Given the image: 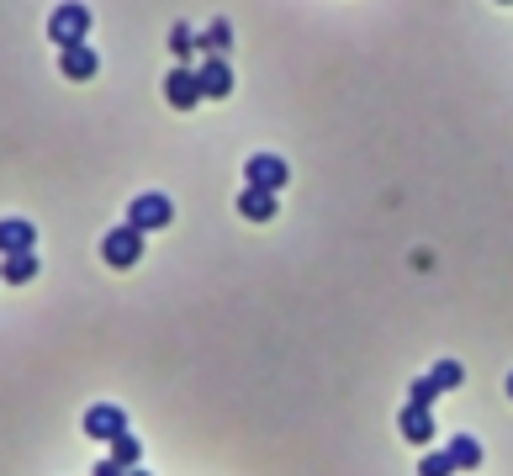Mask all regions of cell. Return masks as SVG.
Wrapping results in <instances>:
<instances>
[{
    "label": "cell",
    "mask_w": 513,
    "mask_h": 476,
    "mask_svg": "<svg viewBox=\"0 0 513 476\" xmlns=\"http://www.w3.org/2000/svg\"><path fill=\"white\" fill-rule=\"evenodd\" d=\"M48 38H53V48H80L85 38H90V6H80V0H64V6H53V16H48Z\"/></svg>",
    "instance_id": "1"
},
{
    "label": "cell",
    "mask_w": 513,
    "mask_h": 476,
    "mask_svg": "<svg viewBox=\"0 0 513 476\" xmlns=\"http://www.w3.org/2000/svg\"><path fill=\"white\" fill-rule=\"evenodd\" d=\"M143 238L149 233H138L133 223H117L112 233H101V260L112 270H133L143 260Z\"/></svg>",
    "instance_id": "2"
},
{
    "label": "cell",
    "mask_w": 513,
    "mask_h": 476,
    "mask_svg": "<svg viewBox=\"0 0 513 476\" xmlns=\"http://www.w3.org/2000/svg\"><path fill=\"white\" fill-rule=\"evenodd\" d=\"M127 223H133L138 233H154V228H170L175 223V207L164 191H143L133 207H127Z\"/></svg>",
    "instance_id": "3"
},
{
    "label": "cell",
    "mask_w": 513,
    "mask_h": 476,
    "mask_svg": "<svg viewBox=\"0 0 513 476\" xmlns=\"http://www.w3.org/2000/svg\"><path fill=\"white\" fill-rule=\"evenodd\" d=\"M164 101H170L175 112H191V106L207 101V96H201V75L191 64H175L170 75H164Z\"/></svg>",
    "instance_id": "4"
},
{
    "label": "cell",
    "mask_w": 513,
    "mask_h": 476,
    "mask_svg": "<svg viewBox=\"0 0 513 476\" xmlns=\"http://www.w3.org/2000/svg\"><path fill=\"white\" fill-rule=\"evenodd\" d=\"M85 434L101 439V445H117V439L133 434V429H127V413L117 402H96V408H85Z\"/></svg>",
    "instance_id": "5"
},
{
    "label": "cell",
    "mask_w": 513,
    "mask_h": 476,
    "mask_svg": "<svg viewBox=\"0 0 513 476\" xmlns=\"http://www.w3.org/2000/svg\"><path fill=\"white\" fill-rule=\"evenodd\" d=\"M244 180H249V186H260V191H281L286 180H291V170H286L281 154H254L244 164Z\"/></svg>",
    "instance_id": "6"
},
{
    "label": "cell",
    "mask_w": 513,
    "mask_h": 476,
    "mask_svg": "<svg viewBox=\"0 0 513 476\" xmlns=\"http://www.w3.org/2000/svg\"><path fill=\"white\" fill-rule=\"evenodd\" d=\"M38 249V228L27 223V217H0V254H32Z\"/></svg>",
    "instance_id": "7"
},
{
    "label": "cell",
    "mask_w": 513,
    "mask_h": 476,
    "mask_svg": "<svg viewBox=\"0 0 513 476\" xmlns=\"http://www.w3.org/2000/svg\"><path fill=\"white\" fill-rule=\"evenodd\" d=\"M59 75H64V80H96V75H101V53L90 48V43L64 48V53H59Z\"/></svg>",
    "instance_id": "8"
},
{
    "label": "cell",
    "mask_w": 513,
    "mask_h": 476,
    "mask_svg": "<svg viewBox=\"0 0 513 476\" xmlns=\"http://www.w3.org/2000/svg\"><path fill=\"white\" fill-rule=\"evenodd\" d=\"M196 75H201V96H207V101H228V96H233V69H228V59H201Z\"/></svg>",
    "instance_id": "9"
},
{
    "label": "cell",
    "mask_w": 513,
    "mask_h": 476,
    "mask_svg": "<svg viewBox=\"0 0 513 476\" xmlns=\"http://www.w3.org/2000/svg\"><path fill=\"white\" fill-rule=\"evenodd\" d=\"M397 424H402V439H408V445H429L434 439V408H402L397 413Z\"/></svg>",
    "instance_id": "10"
},
{
    "label": "cell",
    "mask_w": 513,
    "mask_h": 476,
    "mask_svg": "<svg viewBox=\"0 0 513 476\" xmlns=\"http://www.w3.org/2000/svg\"><path fill=\"white\" fill-rule=\"evenodd\" d=\"M238 212L249 217V223H270L281 207H276V191H260V186H244L238 191Z\"/></svg>",
    "instance_id": "11"
},
{
    "label": "cell",
    "mask_w": 513,
    "mask_h": 476,
    "mask_svg": "<svg viewBox=\"0 0 513 476\" xmlns=\"http://www.w3.org/2000/svg\"><path fill=\"white\" fill-rule=\"evenodd\" d=\"M196 43H201V53H207V59H228V48H233V27L223 22V16H217V22H212L207 32H196Z\"/></svg>",
    "instance_id": "12"
},
{
    "label": "cell",
    "mask_w": 513,
    "mask_h": 476,
    "mask_svg": "<svg viewBox=\"0 0 513 476\" xmlns=\"http://www.w3.org/2000/svg\"><path fill=\"white\" fill-rule=\"evenodd\" d=\"M445 450H450L455 471H476V466H482V439H476V434H455Z\"/></svg>",
    "instance_id": "13"
},
{
    "label": "cell",
    "mask_w": 513,
    "mask_h": 476,
    "mask_svg": "<svg viewBox=\"0 0 513 476\" xmlns=\"http://www.w3.org/2000/svg\"><path fill=\"white\" fill-rule=\"evenodd\" d=\"M0 281H6V286H27V281H38V254H11V260L0 265Z\"/></svg>",
    "instance_id": "14"
},
{
    "label": "cell",
    "mask_w": 513,
    "mask_h": 476,
    "mask_svg": "<svg viewBox=\"0 0 513 476\" xmlns=\"http://www.w3.org/2000/svg\"><path fill=\"white\" fill-rule=\"evenodd\" d=\"M112 461H117L122 471H138V466H143V439H138V434H122L117 445H112Z\"/></svg>",
    "instance_id": "15"
},
{
    "label": "cell",
    "mask_w": 513,
    "mask_h": 476,
    "mask_svg": "<svg viewBox=\"0 0 513 476\" xmlns=\"http://www.w3.org/2000/svg\"><path fill=\"white\" fill-rule=\"evenodd\" d=\"M429 381H434L439 392H455V387L466 381V371H461V360H439L434 371H429Z\"/></svg>",
    "instance_id": "16"
},
{
    "label": "cell",
    "mask_w": 513,
    "mask_h": 476,
    "mask_svg": "<svg viewBox=\"0 0 513 476\" xmlns=\"http://www.w3.org/2000/svg\"><path fill=\"white\" fill-rule=\"evenodd\" d=\"M196 48H201V43H196V32H191L186 22H175V27H170V53H175L180 64H191V53H196Z\"/></svg>",
    "instance_id": "17"
},
{
    "label": "cell",
    "mask_w": 513,
    "mask_h": 476,
    "mask_svg": "<svg viewBox=\"0 0 513 476\" xmlns=\"http://www.w3.org/2000/svg\"><path fill=\"white\" fill-rule=\"evenodd\" d=\"M450 471H455L450 450H434V455H424V461H418V476H450Z\"/></svg>",
    "instance_id": "18"
},
{
    "label": "cell",
    "mask_w": 513,
    "mask_h": 476,
    "mask_svg": "<svg viewBox=\"0 0 513 476\" xmlns=\"http://www.w3.org/2000/svg\"><path fill=\"white\" fill-rule=\"evenodd\" d=\"M434 397H439V387H434L429 376H424V381H413V387H408V402H413V408H434Z\"/></svg>",
    "instance_id": "19"
},
{
    "label": "cell",
    "mask_w": 513,
    "mask_h": 476,
    "mask_svg": "<svg viewBox=\"0 0 513 476\" xmlns=\"http://www.w3.org/2000/svg\"><path fill=\"white\" fill-rule=\"evenodd\" d=\"M96 476H127V471L112 461V455H106V461H96Z\"/></svg>",
    "instance_id": "20"
},
{
    "label": "cell",
    "mask_w": 513,
    "mask_h": 476,
    "mask_svg": "<svg viewBox=\"0 0 513 476\" xmlns=\"http://www.w3.org/2000/svg\"><path fill=\"white\" fill-rule=\"evenodd\" d=\"M127 476H149V471H143V466H138V471H127Z\"/></svg>",
    "instance_id": "21"
},
{
    "label": "cell",
    "mask_w": 513,
    "mask_h": 476,
    "mask_svg": "<svg viewBox=\"0 0 513 476\" xmlns=\"http://www.w3.org/2000/svg\"><path fill=\"white\" fill-rule=\"evenodd\" d=\"M508 397H513V376H508Z\"/></svg>",
    "instance_id": "22"
},
{
    "label": "cell",
    "mask_w": 513,
    "mask_h": 476,
    "mask_svg": "<svg viewBox=\"0 0 513 476\" xmlns=\"http://www.w3.org/2000/svg\"><path fill=\"white\" fill-rule=\"evenodd\" d=\"M498 6H513V0H498Z\"/></svg>",
    "instance_id": "23"
}]
</instances>
